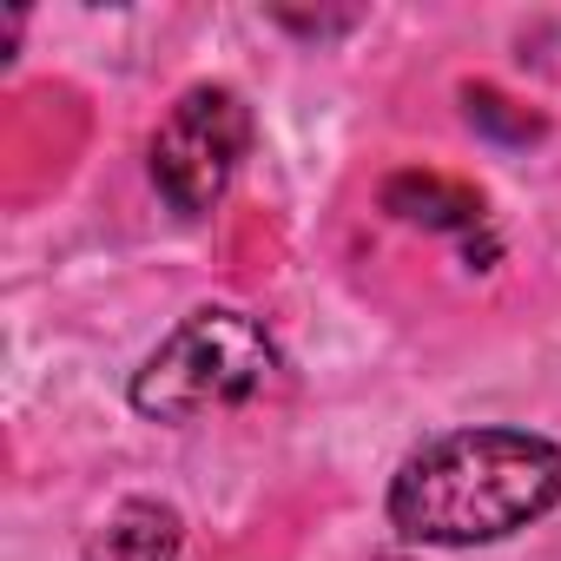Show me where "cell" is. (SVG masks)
I'll return each instance as SVG.
<instances>
[{"label": "cell", "instance_id": "5b68a950", "mask_svg": "<svg viewBox=\"0 0 561 561\" xmlns=\"http://www.w3.org/2000/svg\"><path fill=\"white\" fill-rule=\"evenodd\" d=\"M390 211H403V218H416V225H436V231H482V198L476 192H462V185H449V179H436V172H403V179H390Z\"/></svg>", "mask_w": 561, "mask_h": 561}, {"label": "cell", "instance_id": "3957f363", "mask_svg": "<svg viewBox=\"0 0 561 561\" xmlns=\"http://www.w3.org/2000/svg\"><path fill=\"white\" fill-rule=\"evenodd\" d=\"M251 152V106L231 87H185L152 133V185L179 218H205Z\"/></svg>", "mask_w": 561, "mask_h": 561}, {"label": "cell", "instance_id": "6da1fadb", "mask_svg": "<svg viewBox=\"0 0 561 561\" xmlns=\"http://www.w3.org/2000/svg\"><path fill=\"white\" fill-rule=\"evenodd\" d=\"M561 502V443L535 430H449L390 476V528L423 548L508 541Z\"/></svg>", "mask_w": 561, "mask_h": 561}, {"label": "cell", "instance_id": "277c9868", "mask_svg": "<svg viewBox=\"0 0 561 561\" xmlns=\"http://www.w3.org/2000/svg\"><path fill=\"white\" fill-rule=\"evenodd\" d=\"M179 554H185V528L165 502H126L87 541V561H179Z\"/></svg>", "mask_w": 561, "mask_h": 561}, {"label": "cell", "instance_id": "7a4b0ae2", "mask_svg": "<svg viewBox=\"0 0 561 561\" xmlns=\"http://www.w3.org/2000/svg\"><path fill=\"white\" fill-rule=\"evenodd\" d=\"M271 383H277L271 331L244 311L205 305L133 370V410L146 423H198L264 397Z\"/></svg>", "mask_w": 561, "mask_h": 561}]
</instances>
